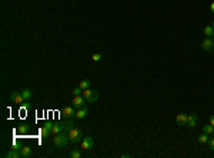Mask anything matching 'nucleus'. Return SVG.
Wrapping results in <instances>:
<instances>
[{
	"mask_svg": "<svg viewBox=\"0 0 214 158\" xmlns=\"http://www.w3.org/2000/svg\"><path fill=\"white\" fill-rule=\"evenodd\" d=\"M53 145L56 148H64L70 142V138H69V134H67L66 131H63V132H59V134H56L53 137Z\"/></svg>",
	"mask_w": 214,
	"mask_h": 158,
	"instance_id": "obj_1",
	"label": "nucleus"
},
{
	"mask_svg": "<svg viewBox=\"0 0 214 158\" xmlns=\"http://www.w3.org/2000/svg\"><path fill=\"white\" fill-rule=\"evenodd\" d=\"M73 126H74V123H73L71 118H69L66 123H54V126H53V128H51V132H53L54 135L56 134H59V132H63V131L69 132V131L73 128Z\"/></svg>",
	"mask_w": 214,
	"mask_h": 158,
	"instance_id": "obj_2",
	"label": "nucleus"
},
{
	"mask_svg": "<svg viewBox=\"0 0 214 158\" xmlns=\"http://www.w3.org/2000/svg\"><path fill=\"white\" fill-rule=\"evenodd\" d=\"M69 138H70V142H73V144H77V142H82L83 140V135H82V131L79 130V128H76V127H73L69 132Z\"/></svg>",
	"mask_w": 214,
	"mask_h": 158,
	"instance_id": "obj_3",
	"label": "nucleus"
},
{
	"mask_svg": "<svg viewBox=\"0 0 214 158\" xmlns=\"http://www.w3.org/2000/svg\"><path fill=\"white\" fill-rule=\"evenodd\" d=\"M83 97H84V100H86L87 103H94V101H97V98H99V93H97L96 90L87 88V90H83Z\"/></svg>",
	"mask_w": 214,
	"mask_h": 158,
	"instance_id": "obj_4",
	"label": "nucleus"
},
{
	"mask_svg": "<svg viewBox=\"0 0 214 158\" xmlns=\"http://www.w3.org/2000/svg\"><path fill=\"white\" fill-rule=\"evenodd\" d=\"M10 101L11 103H14V104H22L23 101H26V100H24V97H23L22 91H13L11 96H10Z\"/></svg>",
	"mask_w": 214,
	"mask_h": 158,
	"instance_id": "obj_5",
	"label": "nucleus"
},
{
	"mask_svg": "<svg viewBox=\"0 0 214 158\" xmlns=\"http://www.w3.org/2000/svg\"><path fill=\"white\" fill-rule=\"evenodd\" d=\"M214 49V40L211 37H207L206 40L201 41V50L204 51H211Z\"/></svg>",
	"mask_w": 214,
	"mask_h": 158,
	"instance_id": "obj_6",
	"label": "nucleus"
},
{
	"mask_svg": "<svg viewBox=\"0 0 214 158\" xmlns=\"http://www.w3.org/2000/svg\"><path fill=\"white\" fill-rule=\"evenodd\" d=\"M86 100H84V97H83V94H80V96H74V98H73V105L74 107H77V108H82V107H84L86 105Z\"/></svg>",
	"mask_w": 214,
	"mask_h": 158,
	"instance_id": "obj_7",
	"label": "nucleus"
},
{
	"mask_svg": "<svg viewBox=\"0 0 214 158\" xmlns=\"http://www.w3.org/2000/svg\"><path fill=\"white\" fill-rule=\"evenodd\" d=\"M94 145V141L91 137H83L82 140V148L83 150H91Z\"/></svg>",
	"mask_w": 214,
	"mask_h": 158,
	"instance_id": "obj_8",
	"label": "nucleus"
},
{
	"mask_svg": "<svg viewBox=\"0 0 214 158\" xmlns=\"http://www.w3.org/2000/svg\"><path fill=\"white\" fill-rule=\"evenodd\" d=\"M61 115L66 118H73V117H76V110L73 107H64L61 110Z\"/></svg>",
	"mask_w": 214,
	"mask_h": 158,
	"instance_id": "obj_9",
	"label": "nucleus"
},
{
	"mask_svg": "<svg viewBox=\"0 0 214 158\" xmlns=\"http://www.w3.org/2000/svg\"><path fill=\"white\" fill-rule=\"evenodd\" d=\"M88 114V108L84 105V107H82V108H77L76 111V118H79V120H83V118H86Z\"/></svg>",
	"mask_w": 214,
	"mask_h": 158,
	"instance_id": "obj_10",
	"label": "nucleus"
},
{
	"mask_svg": "<svg viewBox=\"0 0 214 158\" xmlns=\"http://www.w3.org/2000/svg\"><path fill=\"white\" fill-rule=\"evenodd\" d=\"M196 124H197V115H196V114L188 115V117H187L186 127H188V128H194V127H196Z\"/></svg>",
	"mask_w": 214,
	"mask_h": 158,
	"instance_id": "obj_11",
	"label": "nucleus"
},
{
	"mask_svg": "<svg viewBox=\"0 0 214 158\" xmlns=\"http://www.w3.org/2000/svg\"><path fill=\"white\" fill-rule=\"evenodd\" d=\"M20 155H22V158H29V157H32V155H33L32 147H29V145L23 147L22 150H20Z\"/></svg>",
	"mask_w": 214,
	"mask_h": 158,
	"instance_id": "obj_12",
	"label": "nucleus"
},
{
	"mask_svg": "<svg viewBox=\"0 0 214 158\" xmlns=\"http://www.w3.org/2000/svg\"><path fill=\"white\" fill-rule=\"evenodd\" d=\"M3 157H6V158H20L22 155H20V151H17V150H9L7 153H5L3 154Z\"/></svg>",
	"mask_w": 214,
	"mask_h": 158,
	"instance_id": "obj_13",
	"label": "nucleus"
},
{
	"mask_svg": "<svg viewBox=\"0 0 214 158\" xmlns=\"http://www.w3.org/2000/svg\"><path fill=\"white\" fill-rule=\"evenodd\" d=\"M187 117L188 115L184 114V113H180V114L176 117V123H177V126H186V123H187Z\"/></svg>",
	"mask_w": 214,
	"mask_h": 158,
	"instance_id": "obj_14",
	"label": "nucleus"
},
{
	"mask_svg": "<svg viewBox=\"0 0 214 158\" xmlns=\"http://www.w3.org/2000/svg\"><path fill=\"white\" fill-rule=\"evenodd\" d=\"M198 142H200V144H207V142H209V140H210V135L209 134H206V132H201V134H200V135H198Z\"/></svg>",
	"mask_w": 214,
	"mask_h": 158,
	"instance_id": "obj_15",
	"label": "nucleus"
},
{
	"mask_svg": "<svg viewBox=\"0 0 214 158\" xmlns=\"http://www.w3.org/2000/svg\"><path fill=\"white\" fill-rule=\"evenodd\" d=\"M204 34H206V37L213 38V36H214V27L213 26H206V27H204Z\"/></svg>",
	"mask_w": 214,
	"mask_h": 158,
	"instance_id": "obj_16",
	"label": "nucleus"
},
{
	"mask_svg": "<svg viewBox=\"0 0 214 158\" xmlns=\"http://www.w3.org/2000/svg\"><path fill=\"white\" fill-rule=\"evenodd\" d=\"M22 94H23V97H24L26 101H29L30 98L33 97V93H32V90H30V88H24V90H22Z\"/></svg>",
	"mask_w": 214,
	"mask_h": 158,
	"instance_id": "obj_17",
	"label": "nucleus"
},
{
	"mask_svg": "<svg viewBox=\"0 0 214 158\" xmlns=\"http://www.w3.org/2000/svg\"><path fill=\"white\" fill-rule=\"evenodd\" d=\"M213 131H214V127L211 126V124H206V126H203V132H206V134H209V135H213Z\"/></svg>",
	"mask_w": 214,
	"mask_h": 158,
	"instance_id": "obj_18",
	"label": "nucleus"
},
{
	"mask_svg": "<svg viewBox=\"0 0 214 158\" xmlns=\"http://www.w3.org/2000/svg\"><path fill=\"white\" fill-rule=\"evenodd\" d=\"M40 134H42V137H43V138H47V137L50 135V134H53V132H51V130H49V128H47V127H42V128H40Z\"/></svg>",
	"mask_w": 214,
	"mask_h": 158,
	"instance_id": "obj_19",
	"label": "nucleus"
},
{
	"mask_svg": "<svg viewBox=\"0 0 214 158\" xmlns=\"http://www.w3.org/2000/svg\"><path fill=\"white\" fill-rule=\"evenodd\" d=\"M90 84H91L90 80H82L80 84H79V87L82 88V90H87V88H90Z\"/></svg>",
	"mask_w": 214,
	"mask_h": 158,
	"instance_id": "obj_20",
	"label": "nucleus"
},
{
	"mask_svg": "<svg viewBox=\"0 0 214 158\" xmlns=\"http://www.w3.org/2000/svg\"><path fill=\"white\" fill-rule=\"evenodd\" d=\"M80 157H82V153L79 150H73L70 153V158H80Z\"/></svg>",
	"mask_w": 214,
	"mask_h": 158,
	"instance_id": "obj_21",
	"label": "nucleus"
},
{
	"mask_svg": "<svg viewBox=\"0 0 214 158\" xmlns=\"http://www.w3.org/2000/svg\"><path fill=\"white\" fill-rule=\"evenodd\" d=\"M27 130H29V127L27 126H20V127H17V132L19 134H24V132H27Z\"/></svg>",
	"mask_w": 214,
	"mask_h": 158,
	"instance_id": "obj_22",
	"label": "nucleus"
},
{
	"mask_svg": "<svg viewBox=\"0 0 214 158\" xmlns=\"http://www.w3.org/2000/svg\"><path fill=\"white\" fill-rule=\"evenodd\" d=\"M101 57H103V56H101V53H94V54L91 56V60H93V61H100V60H101Z\"/></svg>",
	"mask_w": 214,
	"mask_h": 158,
	"instance_id": "obj_23",
	"label": "nucleus"
},
{
	"mask_svg": "<svg viewBox=\"0 0 214 158\" xmlns=\"http://www.w3.org/2000/svg\"><path fill=\"white\" fill-rule=\"evenodd\" d=\"M207 145H209V148L211 150V151H214V137H211L209 140V142H207Z\"/></svg>",
	"mask_w": 214,
	"mask_h": 158,
	"instance_id": "obj_24",
	"label": "nucleus"
},
{
	"mask_svg": "<svg viewBox=\"0 0 214 158\" xmlns=\"http://www.w3.org/2000/svg\"><path fill=\"white\" fill-rule=\"evenodd\" d=\"M73 94H74V96H80V94H83V90L80 87L73 88Z\"/></svg>",
	"mask_w": 214,
	"mask_h": 158,
	"instance_id": "obj_25",
	"label": "nucleus"
},
{
	"mask_svg": "<svg viewBox=\"0 0 214 158\" xmlns=\"http://www.w3.org/2000/svg\"><path fill=\"white\" fill-rule=\"evenodd\" d=\"M53 126H54V124H53V123H49V121H47V123H44V127H47L49 130H51V128H53Z\"/></svg>",
	"mask_w": 214,
	"mask_h": 158,
	"instance_id": "obj_26",
	"label": "nucleus"
},
{
	"mask_svg": "<svg viewBox=\"0 0 214 158\" xmlns=\"http://www.w3.org/2000/svg\"><path fill=\"white\" fill-rule=\"evenodd\" d=\"M11 150H17V151H20V150H22V148H20V145H19V144H13V145H11Z\"/></svg>",
	"mask_w": 214,
	"mask_h": 158,
	"instance_id": "obj_27",
	"label": "nucleus"
},
{
	"mask_svg": "<svg viewBox=\"0 0 214 158\" xmlns=\"http://www.w3.org/2000/svg\"><path fill=\"white\" fill-rule=\"evenodd\" d=\"M210 124L214 127V115H211V117H210Z\"/></svg>",
	"mask_w": 214,
	"mask_h": 158,
	"instance_id": "obj_28",
	"label": "nucleus"
},
{
	"mask_svg": "<svg viewBox=\"0 0 214 158\" xmlns=\"http://www.w3.org/2000/svg\"><path fill=\"white\" fill-rule=\"evenodd\" d=\"M210 11H213V13H214V2L210 5Z\"/></svg>",
	"mask_w": 214,
	"mask_h": 158,
	"instance_id": "obj_29",
	"label": "nucleus"
},
{
	"mask_svg": "<svg viewBox=\"0 0 214 158\" xmlns=\"http://www.w3.org/2000/svg\"><path fill=\"white\" fill-rule=\"evenodd\" d=\"M123 158H130L132 157V154H124V155H121Z\"/></svg>",
	"mask_w": 214,
	"mask_h": 158,
	"instance_id": "obj_30",
	"label": "nucleus"
},
{
	"mask_svg": "<svg viewBox=\"0 0 214 158\" xmlns=\"http://www.w3.org/2000/svg\"><path fill=\"white\" fill-rule=\"evenodd\" d=\"M213 27H214V22H213Z\"/></svg>",
	"mask_w": 214,
	"mask_h": 158,
	"instance_id": "obj_31",
	"label": "nucleus"
},
{
	"mask_svg": "<svg viewBox=\"0 0 214 158\" xmlns=\"http://www.w3.org/2000/svg\"><path fill=\"white\" fill-rule=\"evenodd\" d=\"M213 135H214V131H213Z\"/></svg>",
	"mask_w": 214,
	"mask_h": 158,
	"instance_id": "obj_32",
	"label": "nucleus"
}]
</instances>
